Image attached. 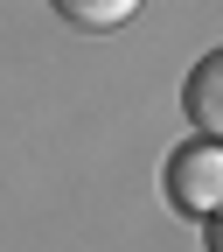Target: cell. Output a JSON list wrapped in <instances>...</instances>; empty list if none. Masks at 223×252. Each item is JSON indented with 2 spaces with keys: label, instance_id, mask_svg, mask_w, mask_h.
I'll list each match as a JSON object with an SVG mask.
<instances>
[{
  "label": "cell",
  "instance_id": "277c9868",
  "mask_svg": "<svg viewBox=\"0 0 223 252\" xmlns=\"http://www.w3.org/2000/svg\"><path fill=\"white\" fill-rule=\"evenodd\" d=\"M209 252H223V210L209 217Z\"/></svg>",
  "mask_w": 223,
  "mask_h": 252
},
{
  "label": "cell",
  "instance_id": "7a4b0ae2",
  "mask_svg": "<svg viewBox=\"0 0 223 252\" xmlns=\"http://www.w3.org/2000/svg\"><path fill=\"white\" fill-rule=\"evenodd\" d=\"M181 112L202 140H223V49H209L181 84Z\"/></svg>",
  "mask_w": 223,
  "mask_h": 252
},
{
  "label": "cell",
  "instance_id": "3957f363",
  "mask_svg": "<svg viewBox=\"0 0 223 252\" xmlns=\"http://www.w3.org/2000/svg\"><path fill=\"white\" fill-rule=\"evenodd\" d=\"M49 7L70 28H84V35H112V28H125L140 14V0H49Z\"/></svg>",
  "mask_w": 223,
  "mask_h": 252
},
{
  "label": "cell",
  "instance_id": "6da1fadb",
  "mask_svg": "<svg viewBox=\"0 0 223 252\" xmlns=\"http://www.w3.org/2000/svg\"><path fill=\"white\" fill-rule=\"evenodd\" d=\"M168 203L188 217H216L223 210V140H181L168 154Z\"/></svg>",
  "mask_w": 223,
  "mask_h": 252
}]
</instances>
